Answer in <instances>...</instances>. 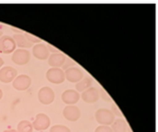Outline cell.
<instances>
[{"label": "cell", "mask_w": 158, "mask_h": 132, "mask_svg": "<svg viewBox=\"0 0 158 132\" xmlns=\"http://www.w3.org/2000/svg\"><path fill=\"white\" fill-rule=\"evenodd\" d=\"M12 62L18 66H25L30 62L31 54L26 49H16L12 53Z\"/></svg>", "instance_id": "cell-3"}, {"label": "cell", "mask_w": 158, "mask_h": 132, "mask_svg": "<svg viewBox=\"0 0 158 132\" xmlns=\"http://www.w3.org/2000/svg\"><path fill=\"white\" fill-rule=\"evenodd\" d=\"M75 66H77V64H76L71 58H69V57L66 56V60H65V63H64V65L62 66V70H68V69H70V68L75 67Z\"/></svg>", "instance_id": "cell-22"}, {"label": "cell", "mask_w": 158, "mask_h": 132, "mask_svg": "<svg viewBox=\"0 0 158 132\" xmlns=\"http://www.w3.org/2000/svg\"><path fill=\"white\" fill-rule=\"evenodd\" d=\"M17 131L18 132H32L34 131L32 123H31L29 120H21L17 125Z\"/></svg>", "instance_id": "cell-18"}, {"label": "cell", "mask_w": 158, "mask_h": 132, "mask_svg": "<svg viewBox=\"0 0 158 132\" xmlns=\"http://www.w3.org/2000/svg\"><path fill=\"white\" fill-rule=\"evenodd\" d=\"M49 132H71V129L68 128L67 126H65V125L56 124V125L52 126Z\"/></svg>", "instance_id": "cell-19"}, {"label": "cell", "mask_w": 158, "mask_h": 132, "mask_svg": "<svg viewBox=\"0 0 158 132\" xmlns=\"http://www.w3.org/2000/svg\"><path fill=\"white\" fill-rule=\"evenodd\" d=\"M98 93H99V98L101 97V99H103V100L106 101V102H112V98L105 91V89H103L102 87L98 88Z\"/></svg>", "instance_id": "cell-21"}, {"label": "cell", "mask_w": 158, "mask_h": 132, "mask_svg": "<svg viewBox=\"0 0 158 132\" xmlns=\"http://www.w3.org/2000/svg\"><path fill=\"white\" fill-rule=\"evenodd\" d=\"M92 85V78H85L78 83H76V91L77 92H84L89 89Z\"/></svg>", "instance_id": "cell-17"}, {"label": "cell", "mask_w": 158, "mask_h": 132, "mask_svg": "<svg viewBox=\"0 0 158 132\" xmlns=\"http://www.w3.org/2000/svg\"><path fill=\"white\" fill-rule=\"evenodd\" d=\"M32 55H34L35 58L43 61V60H46L49 57V51H48L45 44L39 43L32 47Z\"/></svg>", "instance_id": "cell-13"}, {"label": "cell", "mask_w": 158, "mask_h": 132, "mask_svg": "<svg viewBox=\"0 0 158 132\" xmlns=\"http://www.w3.org/2000/svg\"><path fill=\"white\" fill-rule=\"evenodd\" d=\"M37 98H39V101L42 105H50L51 103H53L54 99H55V93H54V91L50 87L44 86L40 89Z\"/></svg>", "instance_id": "cell-4"}, {"label": "cell", "mask_w": 158, "mask_h": 132, "mask_svg": "<svg viewBox=\"0 0 158 132\" xmlns=\"http://www.w3.org/2000/svg\"><path fill=\"white\" fill-rule=\"evenodd\" d=\"M2 97H3V92H2V90L0 89V100L2 99Z\"/></svg>", "instance_id": "cell-28"}, {"label": "cell", "mask_w": 158, "mask_h": 132, "mask_svg": "<svg viewBox=\"0 0 158 132\" xmlns=\"http://www.w3.org/2000/svg\"><path fill=\"white\" fill-rule=\"evenodd\" d=\"M16 50V43L13 37L2 35L0 37V52L3 54H11Z\"/></svg>", "instance_id": "cell-6"}, {"label": "cell", "mask_w": 158, "mask_h": 132, "mask_svg": "<svg viewBox=\"0 0 158 132\" xmlns=\"http://www.w3.org/2000/svg\"><path fill=\"white\" fill-rule=\"evenodd\" d=\"M65 60H66V55L61 52L51 54L48 57V65L51 68H61L65 63Z\"/></svg>", "instance_id": "cell-14"}, {"label": "cell", "mask_w": 158, "mask_h": 132, "mask_svg": "<svg viewBox=\"0 0 158 132\" xmlns=\"http://www.w3.org/2000/svg\"><path fill=\"white\" fill-rule=\"evenodd\" d=\"M46 47H47V49H48V51L53 52V54H55V53H60V50H59L58 48L52 46L51 44H49V43H46Z\"/></svg>", "instance_id": "cell-25"}, {"label": "cell", "mask_w": 158, "mask_h": 132, "mask_svg": "<svg viewBox=\"0 0 158 132\" xmlns=\"http://www.w3.org/2000/svg\"><path fill=\"white\" fill-rule=\"evenodd\" d=\"M61 99L63 103L66 104L67 106L70 105H75L76 103H78V101L81 99V95L79 94V92L73 89H67L62 93Z\"/></svg>", "instance_id": "cell-11"}, {"label": "cell", "mask_w": 158, "mask_h": 132, "mask_svg": "<svg viewBox=\"0 0 158 132\" xmlns=\"http://www.w3.org/2000/svg\"><path fill=\"white\" fill-rule=\"evenodd\" d=\"M1 36H2V30H0V37H1Z\"/></svg>", "instance_id": "cell-29"}, {"label": "cell", "mask_w": 158, "mask_h": 132, "mask_svg": "<svg viewBox=\"0 0 158 132\" xmlns=\"http://www.w3.org/2000/svg\"><path fill=\"white\" fill-rule=\"evenodd\" d=\"M94 132H113L110 126L107 125H99L98 127L95 129Z\"/></svg>", "instance_id": "cell-24"}, {"label": "cell", "mask_w": 158, "mask_h": 132, "mask_svg": "<svg viewBox=\"0 0 158 132\" xmlns=\"http://www.w3.org/2000/svg\"><path fill=\"white\" fill-rule=\"evenodd\" d=\"M64 74H65V79H67L70 82H73V83H78L79 81H81L84 78L83 71L77 67H73L64 70Z\"/></svg>", "instance_id": "cell-9"}, {"label": "cell", "mask_w": 158, "mask_h": 132, "mask_svg": "<svg viewBox=\"0 0 158 132\" xmlns=\"http://www.w3.org/2000/svg\"><path fill=\"white\" fill-rule=\"evenodd\" d=\"M4 65V61H3V59L2 58H0V69L2 68V66Z\"/></svg>", "instance_id": "cell-27"}, {"label": "cell", "mask_w": 158, "mask_h": 132, "mask_svg": "<svg viewBox=\"0 0 158 132\" xmlns=\"http://www.w3.org/2000/svg\"><path fill=\"white\" fill-rule=\"evenodd\" d=\"M3 132H18V131L15 129H7V130H4Z\"/></svg>", "instance_id": "cell-26"}, {"label": "cell", "mask_w": 158, "mask_h": 132, "mask_svg": "<svg viewBox=\"0 0 158 132\" xmlns=\"http://www.w3.org/2000/svg\"><path fill=\"white\" fill-rule=\"evenodd\" d=\"M95 119L100 125H111L115 120V115L108 109H99L95 113Z\"/></svg>", "instance_id": "cell-1"}, {"label": "cell", "mask_w": 158, "mask_h": 132, "mask_svg": "<svg viewBox=\"0 0 158 132\" xmlns=\"http://www.w3.org/2000/svg\"><path fill=\"white\" fill-rule=\"evenodd\" d=\"M63 115L69 122H77L81 117V111L75 105L66 106L63 110Z\"/></svg>", "instance_id": "cell-12"}, {"label": "cell", "mask_w": 158, "mask_h": 132, "mask_svg": "<svg viewBox=\"0 0 158 132\" xmlns=\"http://www.w3.org/2000/svg\"><path fill=\"white\" fill-rule=\"evenodd\" d=\"M81 98L83 99V101L88 103V104H92L98 101L99 99V93H98V88L96 87H89V89L85 91L81 92Z\"/></svg>", "instance_id": "cell-10"}, {"label": "cell", "mask_w": 158, "mask_h": 132, "mask_svg": "<svg viewBox=\"0 0 158 132\" xmlns=\"http://www.w3.org/2000/svg\"><path fill=\"white\" fill-rule=\"evenodd\" d=\"M24 34V32H23ZM23 34H15L13 36V39L16 43V46L20 47V49H25V48H30L32 43H31Z\"/></svg>", "instance_id": "cell-15"}, {"label": "cell", "mask_w": 158, "mask_h": 132, "mask_svg": "<svg viewBox=\"0 0 158 132\" xmlns=\"http://www.w3.org/2000/svg\"><path fill=\"white\" fill-rule=\"evenodd\" d=\"M113 132H127L128 124L124 118H117L114 120L111 127Z\"/></svg>", "instance_id": "cell-16"}, {"label": "cell", "mask_w": 158, "mask_h": 132, "mask_svg": "<svg viewBox=\"0 0 158 132\" xmlns=\"http://www.w3.org/2000/svg\"><path fill=\"white\" fill-rule=\"evenodd\" d=\"M24 35H25V37H26L27 39H28L31 43H36V44H39V42H41V41H42V40L40 39V38L35 36L34 34H29V32H27V31H24Z\"/></svg>", "instance_id": "cell-20"}, {"label": "cell", "mask_w": 158, "mask_h": 132, "mask_svg": "<svg viewBox=\"0 0 158 132\" xmlns=\"http://www.w3.org/2000/svg\"><path fill=\"white\" fill-rule=\"evenodd\" d=\"M31 84V78L27 74L18 75L17 78L12 81L13 87L18 91H26L27 89H29Z\"/></svg>", "instance_id": "cell-7"}, {"label": "cell", "mask_w": 158, "mask_h": 132, "mask_svg": "<svg viewBox=\"0 0 158 132\" xmlns=\"http://www.w3.org/2000/svg\"><path fill=\"white\" fill-rule=\"evenodd\" d=\"M18 71L13 67H3L0 69V81L3 83H10L17 78Z\"/></svg>", "instance_id": "cell-8"}, {"label": "cell", "mask_w": 158, "mask_h": 132, "mask_svg": "<svg viewBox=\"0 0 158 132\" xmlns=\"http://www.w3.org/2000/svg\"><path fill=\"white\" fill-rule=\"evenodd\" d=\"M110 111L112 112V114L115 115V117H118V118H123V114H122V112L120 111V109L118 108V106L116 105V104H112V106H111V110Z\"/></svg>", "instance_id": "cell-23"}, {"label": "cell", "mask_w": 158, "mask_h": 132, "mask_svg": "<svg viewBox=\"0 0 158 132\" xmlns=\"http://www.w3.org/2000/svg\"><path fill=\"white\" fill-rule=\"evenodd\" d=\"M50 126V118L47 114L40 113L35 115V118L32 122V127L37 131H43Z\"/></svg>", "instance_id": "cell-5"}, {"label": "cell", "mask_w": 158, "mask_h": 132, "mask_svg": "<svg viewBox=\"0 0 158 132\" xmlns=\"http://www.w3.org/2000/svg\"><path fill=\"white\" fill-rule=\"evenodd\" d=\"M46 79L54 84H60L65 81V74L61 68H51L46 71Z\"/></svg>", "instance_id": "cell-2"}]
</instances>
